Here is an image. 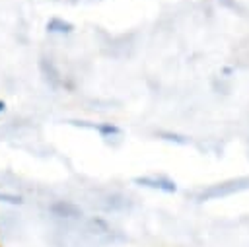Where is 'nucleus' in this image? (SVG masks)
I'll use <instances>...</instances> for the list:
<instances>
[{
	"label": "nucleus",
	"instance_id": "4",
	"mask_svg": "<svg viewBox=\"0 0 249 247\" xmlns=\"http://www.w3.org/2000/svg\"><path fill=\"white\" fill-rule=\"evenodd\" d=\"M21 198L19 196H16V194H8V193H0V202H12V204H16V202H19Z\"/></svg>",
	"mask_w": 249,
	"mask_h": 247
},
{
	"label": "nucleus",
	"instance_id": "5",
	"mask_svg": "<svg viewBox=\"0 0 249 247\" xmlns=\"http://www.w3.org/2000/svg\"><path fill=\"white\" fill-rule=\"evenodd\" d=\"M4 107H6V105H4V101H0V113L4 111Z\"/></svg>",
	"mask_w": 249,
	"mask_h": 247
},
{
	"label": "nucleus",
	"instance_id": "1",
	"mask_svg": "<svg viewBox=\"0 0 249 247\" xmlns=\"http://www.w3.org/2000/svg\"><path fill=\"white\" fill-rule=\"evenodd\" d=\"M134 183L150 187V189H160V191H165V193H175L177 191L175 183L171 179H165V177H136Z\"/></svg>",
	"mask_w": 249,
	"mask_h": 247
},
{
	"label": "nucleus",
	"instance_id": "2",
	"mask_svg": "<svg viewBox=\"0 0 249 247\" xmlns=\"http://www.w3.org/2000/svg\"><path fill=\"white\" fill-rule=\"evenodd\" d=\"M47 27H49V31H53V33H70V31H72V23L62 21V19H58V18L51 19V21L47 23Z\"/></svg>",
	"mask_w": 249,
	"mask_h": 247
},
{
	"label": "nucleus",
	"instance_id": "3",
	"mask_svg": "<svg viewBox=\"0 0 249 247\" xmlns=\"http://www.w3.org/2000/svg\"><path fill=\"white\" fill-rule=\"evenodd\" d=\"M93 128H95L101 136H115V134H119V132H121V128H119V126H115V124H111V123L93 124Z\"/></svg>",
	"mask_w": 249,
	"mask_h": 247
}]
</instances>
